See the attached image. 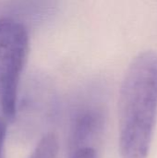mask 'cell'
<instances>
[{
  "label": "cell",
  "instance_id": "8992f818",
  "mask_svg": "<svg viewBox=\"0 0 157 158\" xmlns=\"http://www.w3.org/2000/svg\"><path fill=\"white\" fill-rule=\"evenodd\" d=\"M69 158H98L94 148L87 147L73 152Z\"/></svg>",
  "mask_w": 157,
  "mask_h": 158
},
{
  "label": "cell",
  "instance_id": "3957f363",
  "mask_svg": "<svg viewBox=\"0 0 157 158\" xmlns=\"http://www.w3.org/2000/svg\"><path fill=\"white\" fill-rule=\"evenodd\" d=\"M105 114L96 104H84L74 110L68 124V143L70 151L92 147L105 127Z\"/></svg>",
  "mask_w": 157,
  "mask_h": 158
},
{
  "label": "cell",
  "instance_id": "277c9868",
  "mask_svg": "<svg viewBox=\"0 0 157 158\" xmlns=\"http://www.w3.org/2000/svg\"><path fill=\"white\" fill-rule=\"evenodd\" d=\"M58 150L57 136L53 132L46 133L40 140L29 158H57Z\"/></svg>",
  "mask_w": 157,
  "mask_h": 158
},
{
  "label": "cell",
  "instance_id": "5b68a950",
  "mask_svg": "<svg viewBox=\"0 0 157 158\" xmlns=\"http://www.w3.org/2000/svg\"><path fill=\"white\" fill-rule=\"evenodd\" d=\"M7 121L0 116V158H6L5 155V141L7 131Z\"/></svg>",
  "mask_w": 157,
  "mask_h": 158
},
{
  "label": "cell",
  "instance_id": "7a4b0ae2",
  "mask_svg": "<svg viewBox=\"0 0 157 158\" xmlns=\"http://www.w3.org/2000/svg\"><path fill=\"white\" fill-rule=\"evenodd\" d=\"M29 54L26 28L10 19H0V116L16 118L19 80Z\"/></svg>",
  "mask_w": 157,
  "mask_h": 158
},
{
  "label": "cell",
  "instance_id": "6da1fadb",
  "mask_svg": "<svg viewBox=\"0 0 157 158\" xmlns=\"http://www.w3.org/2000/svg\"><path fill=\"white\" fill-rule=\"evenodd\" d=\"M157 122V53L146 51L130 65L119 93L121 158H147Z\"/></svg>",
  "mask_w": 157,
  "mask_h": 158
}]
</instances>
